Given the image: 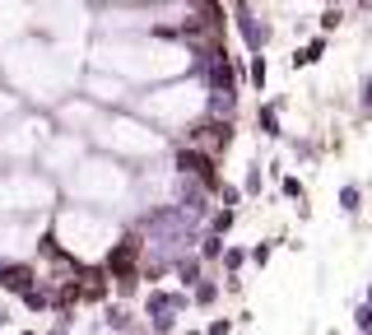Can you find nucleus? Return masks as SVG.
<instances>
[{"instance_id": "f257e3e1", "label": "nucleus", "mask_w": 372, "mask_h": 335, "mask_svg": "<svg viewBox=\"0 0 372 335\" xmlns=\"http://www.w3.org/2000/svg\"><path fill=\"white\" fill-rule=\"evenodd\" d=\"M0 79L24 107L51 112L61 98H70L79 89L84 56H79V47L46 42L37 33H24V38H10L0 47Z\"/></svg>"}, {"instance_id": "f03ea898", "label": "nucleus", "mask_w": 372, "mask_h": 335, "mask_svg": "<svg viewBox=\"0 0 372 335\" xmlns=\"http://www.w3.org/2000/svg\"><path fill=\"white\" fill-rule=\"evenodd\" d=\"M84 61H89V70L117 75L135 93L196 75V51L177 38H93L84 47Z\"/></svg>"}, {"instance_id": "7ed1b4c3", "label": "nucleus", "mask_w": 372, "mask_h": 335, "mask_svg": "<svg viewBox=\"0 0 372 335\" xmlns=\"http://www.w3.org/2000/svg\"><path fill=\"white\" fill-rule=\"evenodd\" d=\"M126 224L117 214L89 210V205H75V200H61L51 219H46V243L56 247L65 261H75L79 270L89 265H103L112 256V247L121 243Z\"/></svg>"}, {"instance_id": "20e7f679", "label": "nucleus", "mask_w": 372, "mask_h": 335, "mask_svg": "<svg viewBox=\"0 0 372 335\" xmlns=\"http://www.w3.org/2000/svg\"><path fill=\"white\" fill-rule=\"evenodd\" d=\"M210 98H214V89L205 84V75H182V79H172V84L135 93L130 112H135L140 122H149L158 136L186 140L205 117H210Z\"/></svg>"}, {"instance_id": "39448f33", "label": "nucleus", "mask_w": 372, "mask_h": 335, "mask_svg": "<svg viewBox=\"0 0 372 335\" xmlns=\"http://www.w3.org/2000/svg\"><path fill=\"white\" fill-rule=\"evenodd\" d=\"M61 196L75 200V205H89V210L117 214L126 224V214H135V168L89 149L79 158V168L61 182Z\"/></svg>"}, {"instance_id": "423d86ee", "label": "nucleus", "mask_w": 372, "mask_h": 335, "mask_svg": "<svg viewBox=\"0 0 372 335\" xmlns=\"http://www.w3.org/2000/svg\"><path fill=\"white\" fill-rule=\"evenodd\" d=\"M89 149L108 154L126 168H144V163H158L172 154V140L158 136L149 122H140L135 112H103V122L93 126L89 136Z\"/></svg>"}, {"instance_id": "0eeeda50", "label": "nucleus", "mask_w": 372, "mask_h": 335, "mask_svg": "<svg viewBox=\"0 0 372 335\" xmlns=\"http://www.w3.org/2000/svg\"><path fill=\"white\" fill-rule=\"evenodd\" d=\"M61 205V186L37 168H5L0 172V219H51Z\"/></svg>"}, {"instance_id": "6e6552de", "label": "nucleus", "mask_w": 372, "mask_h": 335, "mask_svg": "<svg viewBox=\"0 0 372 335\" xmlns=\"http://www.w3.org/2000/svg\"><path fill=\"white\" fill-rule=\"evenodd\" d=\"M56 136L51 126V112H15L10 122L0 126V172L5 168H37V154L46 149V140Z\"/></svg>"}, {"instance_id": "1a4fd4ad", "label": "nucleus", "mask_w": 372, "mask_h": 335, "mask_svg": "<svg viewBox=\"0 0 372 335\" xmlns=\"http://www.w3.org/2000/svg\"><path fill=\"white\" fill-rule=\"evenodd\" d=\"M46 243V219H0V265L37 261Z\"/></svg>"}, {"instance_id": "9d476101", "label": "nucleus", "mask_w": 372, "mask_h": 335, "mask_svg": "<svg viewBox=\"0 0 372 335\" xmlns=\"http://www.w3.org/2000/svg\"><path fill=\"white\" fill-rule=\"evenodd\" d=\"M89 154V140L84 136H70V131H56V136L46 140V149L37 154V172H46L51 182L61 186L70 172L79 168V158Z\"/></svg>"}, {"instance_id": "9b49d317", "label": "nucleus", "mask_w": 372, "mask_h": 335, "mask_svg": "<svg viewBox=\"0 0 372 335\" xmlns=\"http://www.w3.org/2000/svg\"><path fill=\"white\" fill-rule=\"evenodd\" d=\"M79 93H84L93 107H103V112H130V103H135V89L121 84L117 75H103V70H84Z\"/></svg>"}, {"instance_id": "f8f14e48", "label": "nucleus", "mask_w": 372, "mask_h": 335, "mask_svg": "<svg viewBox=\"0 0 372 335\" xmlns=\"http://www.w3.org/2000/svg\"><path fill=\"white\" fill-rule=\"evenodd\" d=\"M103 122V107H93L84 93H70V98H61V103L51 107V126L56 131H70V136H93V126Z\"/></svg>"}, {"instance_id": "ddd939ff", "label": "nucleus", "mask_w": 372, "mask_h": 335, "mask_svg": "<svg viewBox=\"0 0 372 335\" xmlns=\"http://www.w3.org/2000/svg\"><path fill=\"white\" fill-rule=\"evenodd\" d=\"M242 265H247V252H242V247H228V252H223V279H232Z\"/></svg>"}, {"instance_id": "4468645a", "label": "nucleus", "mask_w": 372, "mask_h": 335, "mask_svg": "<svg viewBox=\"0 0 372 335\" xmlns=\"http://www.w3.org/2000/svg\"><path fill=\"white\" fill-rule=\"evenodd\" d=\"M321 51H326V38H312V42L294 56V65H312V61H321Z\"/></svg>"}, {"instance_id": "2eb2a0df", "label": "nucleus", "mask_w": 372, "mask_h": 335, "mask_svg": "<svg viewBox=\"0 0 372 335\" xmlns=\"http://www.w3.org/2000/svg\"><path fill=\"white\" fill-rule=\"evenodd\" d=\"M15 112H24V103H19V98H15V93H10V89H0V126L10 122Z\"/></svg>"}, {"instance_id": "dca6fc26", "label": "nucleus", "mask_w": 372, "mask_h": 335, "mask_svg": "<svg viewBox=\"0 0 372 335\" xmlns=\"http://www.w3.org/2000/svg\"><path fill=\"white\" fill-rule=\"evenodd\" d=\"M358 205H363V191H358V186H344V191H340V210H344V214H354Z\"/></svg>"}, {"instance_id": "f3484780", "label": "nucleus", "mask_w": 372, "mask_h": 335, "mask_svg": "<svg viewBox=\"0 0 372 335\" xmlns=\"http://www.w3.org/2000/svg\"><path fill=\"white\" fill-rule=\"evenodd\" d=\"M93 5H158V0H93Z\"/></svg>"}]
</instances>
